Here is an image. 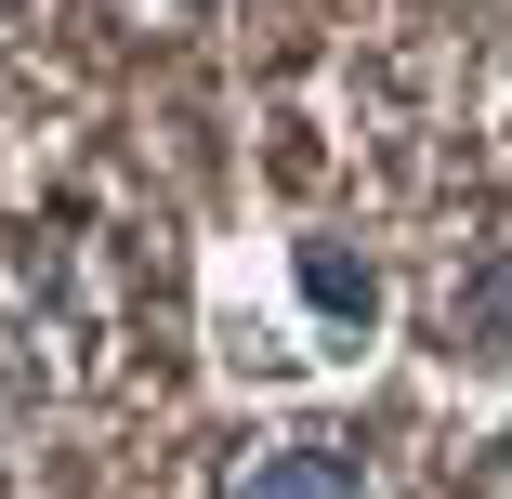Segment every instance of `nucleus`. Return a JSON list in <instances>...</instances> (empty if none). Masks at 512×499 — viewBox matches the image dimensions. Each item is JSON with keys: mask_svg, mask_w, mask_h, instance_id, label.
<instances>
[{"mask_svg": "<svg viewBox=\"0 0 512 499\" xmlns=\"http://www.w3.org/2000/svg\"><path fill=\"white\" fill-rule=\"evenodd\" d=\"M237 499H368V486H355V460H329V447H276V460H250Z\"/></svg>", "mask_w": 512, "mask_h": 499, "instance_id": "1", "label": "nucleus"}, {"mask_svg": "<svg viewBox=\"0 0 512 499\" xmlns=\"http://www.w3.org/2000/svg\"><path fill=\"white\" fill-rule=\"evenodd\" d=\"M460 329H473V355H512V250H486L460 276Z\"/></svg>", "mask_w": 512, "mask_h": 499, "instance_id": "2", "label": "nucleus"}, {"mask_svg": "<svg viewBox=\"0 0 512 499\" xmlns=\"http://www.w3.org/2000/svg\"><path fill=\"white\" fill-rule=\"evenodd\" d=\"M302 289H316V316H342V329H368V263H342V250H302Z\"/></svg>", "mask_w": 512, "mask_h": 499, "instance_id": "3", "label": "nucleus"}]
</instances>
